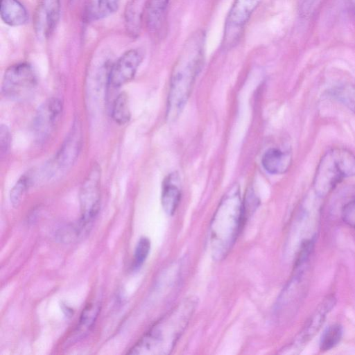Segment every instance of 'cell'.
<instances>
[{"label":"cell","instance_id":"cell-10","mask_svg":"<svg viewBox=\"0 0 355 355\" xmlns=\"http://www.w3.org/2000/svg\"><path fill=\"white\" fill-rule=\"evenodd\" d=\"M335 302L336 299L333 295L326 297L310 317L302 331L287 349L296 352L303 348L306 343L311 340L319 331L324 323L326 315L334 306Z\"/></svg>","mask_w":355,"mask_h":355},{"label":"cell","instance_id":"cell-14","mask_svg":"<svg viewBox=\"0 0 355 355\" xmlns=\"http://www.w3.org/2000/svg\"><path fill=\"white\" fill-rule=\"evenodd\" d=\"M170 0H148L146 9V21L153 33H160L166 22Z\"/></svg>","mask_w":355,"mask_h":355},{"label":"cell","instance_id":"cell-6","mask_svg":"<svg viewBox=\"0 0 355 355\" xmlns=\"http://www.w3.org/2000/svg\"><path fill=\"white\" fill-rule=\"evenodd\" d=\"M36 85L37 77L33 67L26 62H19L5 71L2 92L8 98L21 99L33 92Z\"/></svg>","mask_w":355,"mask_h":355},{"label":"cell","instance_id":"cell-26","mask_svg":"<svg viewBox=\"0 0 355 355\" xmlns=\"http://www.w3.org/2000/svg\"><path fill=\"white\" fill-rule=\"evenodd\" d=\"M342 217L346 224L355 229V200L348 202L343 206Z\"/></svg>","mask_w":355,"mask_h":355},{"label":"cell","instance_id":"cell-5","mask_svg":"<svg viewBox=\"0 0 355 355\" xmlns=\"http://www.w3.org/2000/svg\"><path fill=\"white\" fill-rule=\"evenodd\" d=\"M263 0H234L227 16L223 37V46L233 47L240 40L243 30Z\"/></svg>","mask_w":355,"mask_h":355},{"label":"cell","instance_id":"cell-2","mask_svg":"<svg viewBox=\"0 0 355 355\" xmlns=\"http://www.w3.org/2000/svg\"><path fill=\"white\" fill-rule=\"evenodd\" d=\"M198 305L188 297L161 318L132 348L129 354H168L187 327Z\"/></svg>","mask_w":355,"mask_h":355},{"label":"cell","instance_id":"cell-11","mask_svg":"<svg viewBox=\"0 0 355 355\" xmlns=\"http://www.w3.org/2000/svg\"><path fill=\"white\" fill-rule=\"evenodd\" d=\"M60 14V0H40L35 15V29L41 37L47 38L54 31Z\"/></svg>","mask_w":355,"mask_h":355},{"label":"cell","instance_id":"cell-17","mask_svg":"<svg viewBox=\"0 0 355 355\" xmlns=\"http://www.w3.org/2000/svg\"><path fill=\"white\" fill-rule=\"evenodd\" d=\"M327 96L355 114V86L343 84L331 88Z\"/></svg>","mask_w":355,"mask_h":355},{"label":"cell","instance_id":"cell-1","mask_svg":"<svg viewBox=\"0 0 355 355\" xmlns=\"http://www.w3.org/2000/svg\"><path fill=\"white\" fill-rule=\"evenodd\" d=\"M205 33L198 29L190 34L173 65L169 84L167 116L175 119L191 92L205 59Z\"/></svg>","mask_w":355,"mask_h":355},{"label":"cell","instance_id":"cell-18","mask_svg":"<svg viewBox=\"0 0 355 355\" xmlns=\"http://www.w3.org/2000/svg\"><path fill=\"white\" fill-rule=\"evenodd\" d=\"M112 117L119 125L128 123L130 119V110L128 96L119 94L114 100L112 106Z\"/></svg>","mask_w":355,"mask_h":355},{"label":"cell","instance_id":"cell-27","mask_svg":"<svg viewBox=\"0 0 355 355\" xmlns=\"http://www.w3.org/2000/svg\"><path fill=\"white\" fill-rule=\"evenodd\" d=\"M11 141L10 132L6 125L1 124L0 127V146L2 153L8 151Z\"/></svg>","mask_w":355,"mask_h":355},{"label":"cell","instance_id":"cell-19","mask_svg":"<svg viewBox=\"0 0 355 355\" xmlns=\"http://www.w3.org/2000/svg\"><path fill=\"white\" fill-rule=\"evenodd\" d=\"M141 10L138 0H132L127 5L125 19L128 31L132 35L138 34L141 25Z\"/></svg>","mask_w":355,"mask_h":355},{"label":"cell","instance_id":"cell-8","mask_svg":"<svg viewBox=\"0 0 355 355\" xmlns=\"http://www.w3.org/2000/svg\"><path fill=\"white\" fill-rule=\"evenodd\" d=\"M62 112V103L58 98H51L38 108L33 121L36 137L44 140L53 132Z\"/></svg>","mask_w":355,"mask_h":355},{"label":"cell","instance_id":"cell-21","mask_svg":"<svg viewBox=\"0 0 355 355\" xmlns=\"http://www.w3.org/2000/svg\"><path fill=\"white\" fill-rule=\"evenodd\" d=\"M120 0H97L96 6L91 11L92 17H106L117 10Z\"/></svg>","mask_w":355,"mask_h":355},{"label":"cell","instance_id":"cell-7","mask_svg":"<svg viewBox=\"0 0 355 355\" xmlns=\"http://www.w3.org/2000/svg\"><path fill=\"white\" fill-rule=\"evenodd\" d=\"M101 168L94 164L85 180L79 195L81 218L86 225L93 220L100 208Z\"/></svg>","mask_w":355,"mask_h":355},{"label":"cell","instance_id":"cell-3","mask_svg":"<svg viewBox=\"0 0 355 355\" xmlns=\"http://www.w3.org/2000/svg\"><path fill=\"white\" fill-rule=\"evenodd\" d=\"M245 216L238 186L232 187L220 200L209 230L211 254L222 260L232 248Z\"/></svg>","mask_w":355,"mask_h":355},{"label":"cell","instance_id":"cell-25","mask_svg":"<svg viewBox=\"0 0 355 355\" xmlns=\"http://www.w3.org/2000/svg\"><path fill=\"white\" fill-rule=\"evenodd\" d=\"M322 0H298V11L300 15L302 17H309L311 16Z\"/></svg>","mask_w":355,"mask_h":355},{"label":"cell","instance_id":"cell-13","mask_svg":"<svg viewBox=\"0 0 355 355\" xmlns=\"http://www.w3.org/2000/svg\"><path fill=\"white\" fill-rule=\"evenodd\" d=\"M261 163L268 173L273 175L284 174L292 164V155L288 150L271 148L264 153Z\"/></svg>","mask_w":355,"mask_h":355},{"label":"cell","instance_id":"cell-24","mask_svg":"<svg viewBox=\"0 0 355 355\" xmlns=\"http://www.w3.org/2000/svg\"><path fill=\"white\" fill-rule=\"evenodd\" d=\"M150 249V242L147 237H141L138 241L134 254L133 268H140L146 259Z\"/></svg>","mask_w":355,"mask_h":355},{"label":"cell","instance_id":"cell-9","mask_svg":"<svg viewBox=\"0 0 355 355\" xmlns=\"http://www.w3.org/2000/svg\"><path fill=\"white\" fill-rule=\"evenodd\" d=\"M143 59L142 53L137 49L125 52L110 68L107 78L113 87H119L130 81Z\"/></svg>","mask_w":355,"mask_h":355},{"label":"cell","instance_id":"cell-12","mask_svg":"<svg viewBox=\"0 0 355 355\" xmlns=\"http://www.w3.org/2000/svg\"><path fill=\"white\" fill-rule=\"evenodd\" d=\"M81 143V128L77 121L73 124L70 132L55 155L53 163L55 167L61 171L69 168L78 157Z\"/></svg>","mask_w":355,"mask_h":355},{"label":"cell","instance_id":"cell-15","mask_svg":"<svg viewBox=\"0 0 355 355\" xmlns=\"http://www.w3.org/2000/svg\"><path fill=\"white\" fill-rule=\"evenodd\" d=\"M179 178L175 173L169 174L163 181L162 189V205L164 211L173 215L181 198Z\"/></svg>","mask_w":355,"mask_h":355},{"label":"cell","instance_id":"cell-23","mask_svg":"<svg viewBox=\"0 0 355 355\" xmlns=\"http://www.w3.org/2000/svg\"><path fill=\"white\" fill-rule=\"evenodd\" d=\"M99 311L100 308L98 303L89 304L83 310L78 324V330L81 331V333H83V329L85 331L92 326Z\"/></svg>","mask_w":355,"mask_h":355},{"label":"cell","instance_id":"cell-16","mask_svg":"<svg viewBox=\"0 0 355 355\" xmlns=\"http://www.w3.org/2000/svg\"><path fill=\"white\" fill-rule=\"evenodd\" d=\"M0 15L4 23L11 26L23 25L28 18L26 9L18 0H0Z\"/></svg>","mask_w":355,"mask_h":355},{"label":"cell","instance_id":"cell-4","mask_svg":"<svg viewBox=\"0 0 355 355\" xmlns=\"http://www.w3.org/2000/svg\"><path fill=\"white\" fill-rule=\"evenodd\" d=\"M355 176V155L349 149L334 147L321 157L313 181L315 193L324 197L345 179Z\"/></svg>","mask_w":355,"mask_h":355},{"label":"cell","instance_id":"cell-20","mask_svg":"<svg viewBox=\"0 0 355 355\" xmlns=\"http://www.w3.org/2000/svg\"><path fill=\"white\" fill-rule=\"evenodd\" d=\"M343 336V329L338 324L329 326L323 333L320 349L322 352L328 351L335 347L340 341Z\"/></svg>","mask_w":355,"mask_h":355},{"label":"cell","instance_id":"cell-22","mask_svg":"<svg viewBox=\"0 0 355 355\" xmlns=\"http://www.w3.org/2000/svg\"><path fill=\"white\" fill-rule=\"evenodd\" d=\"M30 179L26 175L21 176L10 191V202L14 207H17L22 201L29 187Z\"/></svg>","mask_w":355,"mask_h":355}]
</instances>
